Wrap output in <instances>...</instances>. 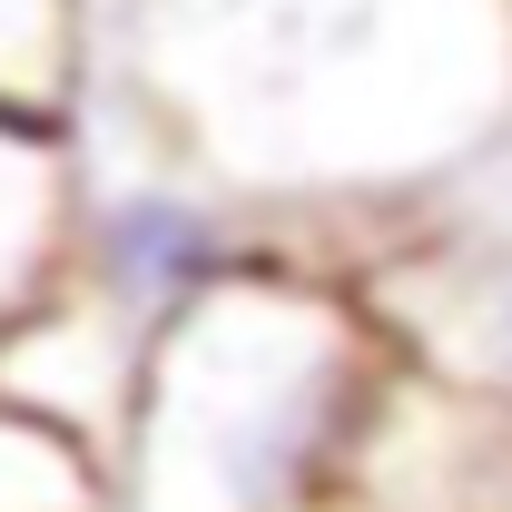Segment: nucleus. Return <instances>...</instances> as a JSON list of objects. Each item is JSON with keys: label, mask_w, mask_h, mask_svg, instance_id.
Wrapping results in <instances>:
<instances>
[{"label": "nucleus", "mask_w": 512, "mask_h": 512, "mask_svg": "<svg viewBox=\"0 0 512 512\" xmlns=\"http://www.w3.org/2000/svg\"><path fill=\"white\" fill-rule=\"evenodd\" d=\"M79 99L345 276L512 128V0H89Z\"/></svg>", "instance_id": "nucleus-1"}, {"label": "nucleus", "mask_w": 512, "mask_h": 512, "mask_svg": "<svg viewBox=\"0 0 512 512\" xmlns=\"http://www.w3.org/2000/svg\"><path fill=\"white\" fill-rule=\"evenodd\" d=\"M394 365L335 266L266 256L227 276L148 335L109 512H325Z\"/></svg>", "instance_id": "nucleus-2"}, {"label": "nucleus", "mask_w": 512, "mask_h": 512, "mask_svg": "<svg viewBox=\"0 0 512 512\" xmlns=\"http://www.w3.org/2000/svg\"><path fill=\"white\" fill-rule=\"evenodd\" d=\"M69 247V128L0 109V325L60 286Z\"/></svg>", "instance_id": "nucleus-6"}, {"label": "nucleus", "mask_w": 512, "mask_h": 512, "mask_svg": "<svg viewBox=\"0 0 512 512\" xmlns=\"http://www.w3.org/2000/svg\"><path fill=\"white\" fill-rule=\"evenodd\" d=\"M89 79V0H0V109L69 119Z\"/></svg>", "instance_id": "nucleus-7"}, {"label": "nucleus", "mask_w": 512, "mask_h": 512, "mask_svg": "<svg viewBox=\"0 0 512 512\" xmlns=\"http://www.w3.org/2000/svg\"><path fill=\"white\" fill-rule=\"evenodd\" d=\"M404 365L512 404V128L345 266Z\"/></svg>", "instance_id": "nucleus-4"}, {"label": "nucleus", "mask_w": 512, "mask_h": 512, "mask_svg": "<svg viewBox=\"0 0 512 512\" xmlns=\"http://www.w3.org/2000/svg\"><path fill=\"white\" fill-rule=\"evenodd\" d=\"M138 365H148V335L119 325L99 296L50 286L40 306L0 325V404L40 434H60L69 453L99 463L109 483V453L128 434V404H138Z\"/></svg>", "instance_id": "nucleus-5"}, {"label": "nucleus", "mask_w": 512, "mask_h": 512, "mask_svg": "<svg viewBox=\"0 0 512 512\" xmlns=\"http://www.w3.org/2000/svg\"><path fill=\"white\" fill-rule=\"evenodd\" d=\"M0 512H109V483L89 453H69L60 434L0 404Z\"/></svg>", "instance_id": "nucleus-8"}, {"label": "nucleus", "mask_w": 512, "mask_h": 512, "mask_svg": "<svg viewBox=\"0 0 512 512\" xmlns=\"http://www.w3.org/2000/svg\"><path fill=\"white\" fill-rule=\"evenodd\" d=\"M69 247L60 286L99 296L119 325L158 335L168 316H188L197 296H217L227 276H247L266 256H286V237L237 207L227 188H207L188 158H168L148 128H128L119 109L79 99L69 109Z\"/></svg>", "instance_id": "nucleus-3"}]
</instances>
